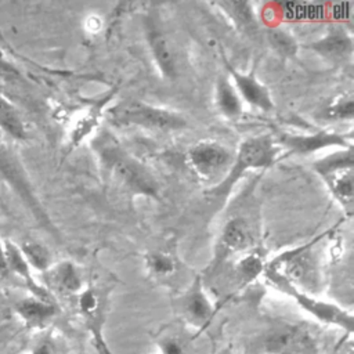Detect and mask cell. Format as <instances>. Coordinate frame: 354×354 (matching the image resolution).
Returning a JSON list of instances; mask_svg holds the SVG:
<instances>
[{"label":"cell","instance_id":"cell-1","mask_svg":"<svg viewBox=\"0 0 354 354\" xmlns=\"http://www.w3.org/2000/svg\"><path fill=\"white\" fill-rule=\"evenodd\" d=\"M109 119L118 126H141L155 130H178L185 120L167 109L156 108L141 101H124L109 109Z\"/></svg>","mask_w":354,"mask_h":354},{"label":"cell","instance_id":"cell-2","mask_svg":"<svg viewBox=\"0 0 354 354\" xmlns=\"http://www.w3.org/2000/svg\"><path fill=\"white\" fill-rule=\"evenodd\" d=\"M104 144L105 145L101 148V158L115 176L131 191L156 198L158 184L152 176L140 163L124 155L118 147L111 145V142Z\"/></svg>","mask_w":354,"mask_h":354},{"label":"cell","instance_id":"cell-3","mask_svg":"<svg viewBox=\"0 0 354 354\" xmlns=\"http://www.w3.org/2000/svg\"><path fill=\"white\" fill-rule=\"evenodd\" d=\"M278 148L275 147L270 136H257L248 138L239 147L236 160L228 174V177L214 189V194H225L234 183L241 177L248 169L256 167H268L272 165L277 156Z\"/></svg>","mask_w":354,"mask_h":354},{"label":"cell","instance_id":"cell-4","mask_svg":"<svg viewBox=\"0 0 354 354\" xmlns=\"http://www.w3.org/2000/svg\"><path fill=\"white\" fill-rule=\"evenodd\" d=\"M268 354H317L313 335L301 326H283L274 330L264 343Z\"/></svg>","mask_w":354,"mask_h":354},{"label":"cell","instance_id":"cell-5","mask_svg":"<svg viewBox=\"0 0 354 354\" xmlns=\"http://www.w3.org/2000/svg\"><path fill=\"white\" fill-rule=\"evenodd\" d=\"M275 285H278V288H281L286 293L292 295L296 299L297 304H300L306 311H308L317 319L328 322V324H333V325L344 329L347 333L353 332V315L350 313L344 311L343 308H340L332 303L313 299L308 295L303 293L301 290L295 289L286 283L278 282Z\"/></svg>","mask_w":354,"mask_h":354},{"label":"cell","instance_id":"cell-6","mask_svg":"<svg viewBox=\"0 0 354 354\" xmlns=\"http://www.w3.org/2000/svg\"><path fill=\"white\" fill-rule=\"evenodd\" d=\"M231 160L230 152L216 142H199L188 151V162L196 174L209 178L218 174Z\"/></svg>","mask_w":354,"mask_h":354},{"label":"cell","instance_id":"cell-7","mask_svg":"<svg viewBox=\"0 0 354 354\" xmlns=\"http://www.w3.org/2000/svg\"><path fill=\"white\" fill-rule=\"evenodd\" d=\"M180 311L185 321H188L194 326H203L210 321L213 315V307L203 290L201 289L199 282H196L185 293V296L181 297Z\"/></svg>","mask_w":354,"mask_h":354},{"label":"cell","instance_id":"cell-8","mask_svg":"<svg viewBox=\"0 0 354 354\" xmlns=\"http://www.w3.org/2000/svg\"><path fill=\"white\" fill-rule=\"evenodd\" d=\"M250 242V231L246 220L236 217L230 220L220 236L218 243V253H217V261L223 260L231 253L243 250Z\"/></svg>","mask_w":354,"mask_h":354},{"label":"cell","instance_id":"cell-9","mask_svg":"<svg viewBox=\"0 0 354 354\" xmlns=\"http://www.w3.org/2000/svg\"><path fill=\"white\" fill-rule=\"evenodd\" d=\"M3 248H4V257H6V263H7V267H8V271L10 274L11 272H15L18 274L21 278H24L25 283L28 285V288L30 289L32 295L40 300H44V301H50V295L48 292L39 286L35 279L32 278L30 275V270H29V264L26 261V259L24 257L22 252L19 250V248H17L14 243L6 241L3 242Z\"/></svg>","mask_w":354,"mask_h":354},{"label":"cell","instance_id":"cell-10","mask_svg":"<svg viewBox=\"0 0 354 354\" xmlns=\"http://www.w3.org/2000/svg\"><path fill=\"white\" fill-rule=\"evenodd\" d=\"M282 141L297 153L314 152L330 145H346L343 136L333 131H318L311 136H283Z\"/></svg>","mask_w":354,"mask_h":354},{"label":"cell","instance_id":"cell-11","mask_svg":"<svg viewBox=\"0 0 354 354\" xmlns=\"http://www.w3.org/2000/svg\"><path fill=\"white\" fill-rule=\"evenodd\" d=\"M149 48L152 51V55L163 73V76L173 79L177 73V65H176V57L173 53V48L167 40V37L156 28L149 26L147 32Z\"/></svg>","mask_w":354,"mask_h":354},{"label":"cell","instance_id":"cell-12","mask_svg":"<svg viewBox=\"0 0 354 354\" xmlns=\"http://www.w3.org/2000/svg\"><path fill=\"white\" fill-rule=\"evenodd\" d=\"M15 311L30 328H41L55 315L53 303L40 300L35 296L17 301Z\"/></svg>","mask_w":354,"mask_h":354},{"label":"cell","instance_id":"cell-13","mask_svg":"<svg viewBox=\"0 0 354 354\" xmlns=\"http://www.w3.org/2000/svg\"><path fill=\"white\" fill-rule=\"evenodd\" d=\"M231 75L235 80L238 90L241 91V94L245 97V100L249 104L256 105L264 111H267L272 106L271 98H270L266 87L261 86L253 76L243 75L236 71H231Z\"/></svg>","mask_w":354,"mask_h":354},{"label":"cell","instance_id":"cell-14","mask_svg":"<svg viewBox=\"0 0 354 354\" xmlns=\"http://www.w3.org/2000/svg\"><path fill=\"white\" fill-rule=\"evenodd\" d=\"M333 191L335 196L347 207L350 209L353 205L354 198V187H353V171L351 167H342L326 171L322 174Z\"/></svg>","mask_w":354,"mask_h":354},{"label":"cell","instance_id":"cell-15","mask_svg":"<svg viewBox=\"0 0 354 354\" xmlns=\"http://www.w3.org/2000/svg\"><path fill=\"white\" fill-rule=\"evenodd\" d=\"M313 48L328 57H342L351 50V39L343 30L335 29L319 41L313 43Z\"/></svg>","mask_w":354,"mask_h":354},{"label":"cell","instance_id":"cell-16","mask_svg":"<svg viewBox=\"0 0 354 354\" xmlns=\"http://www.w3.org/2000/svg\"><path fill=\"white\" fill-rule=\"evenodd\" d=\"M50 282L61 292L73 293L82 286L77 270L72 263H61L50 271Z\"/></svg>","mask_w":354,"mask_h":354},{"label":"cell","instance_id":"cell-17","mask_svg":"<svg viewBox=\"0 0 354 354\" xmlns=\"http://www.w3.org/2000/svg\"><path fill=\"white\" fill-rule=\"evenodd\" d=\"M0 129L17 140L25 138L26 136L25 126L19 113L11 105V102L1 95H0Z\"/></svg>","mask_w":354,"mask_h":354},{"label":"cell","instance_id":"cell-18","mask_svg":"<svg viewBox=\"0 0 354 354\" xmlns=\"http://www.w3.org/2000/svg\"><path fill=\"white\" fill-rule=\"evenodd\" d=\"M217 104L221 112L227 116H236L241 113V101L234 87L227 79H220L217 84Z\"/></svg>","mask_w":354,"mask_h":354},{"label":"cell","instance_id":"cell-19","mask_svg":"<svg viewBox=\"0 0 354 354\" xmlns=\"http://www.w3.org/2000/svg\"><path fill=\"white\" fill-rule=\"evenodd\" d=\"M26 259L28 264L33 266L37 270H47L50 266V253L48 250L37 242H25L19 249Z\"/></svg>","mask_w":354,"mask_h":354},{"label":"cell","instance_id":"cell-20","mask_svg":"<svg viewBox=\"0 0 354 354\" xmlns=\"http://www.w3.org/2000/svg\"><path fill=\"white\" fill-rule=\"evenodd\" d=\"M148 268L158 277H166L174 272L176 261L165 252H153L147 256Z\"/></svg>","mask_w":354,"mask_h":354},{"label":"cell","instance_id":"cell-21","mask_svg":"<svg viewBox=\"0 0 354 354\" xmlns=\"http://www.w3.org/2000/svg\"><path fill=\"white\" fill-rule=\"evenodd\" d=\"M236 271L242 282H250L264 271V264L259 254L250 253L239 261Z\"/></svg>","mask_w":354,"mask_h":354},{"label":"cell","instance_id":"cell-22","mask_svg":"<svg viewBox=\"0 0 354 354\" xmlns=\"http://www.w3.org/2000/svg\"><path fill=\"white\" fill-rule=\"evenodd\" d=\"M270 43L283 55H293L296 51V43L292 36L281 29H275L270 33Z\"/></svg>","mask_w":354,"mask_h":354},{"label":"cell","instance_id":"cell-23","mask_svg":"<svg viewBox=\"0 0 354 354\" xmlns=\"http://www.w3.org/2000/svg\"><path fill=\"white\" fill-rule=\"evenodd\" d=\"M224 7L228 8L231 15H234V19L236 24L242 25L243 28H249L253 25V14L250 10V6L248 3H223Z\"/></svg>","mask_w":354,"mask_h":354},{"label":"cell","instance_id":"cell-24","mask_svg":"<svg viewBox=\"0 0 354 354\" xmlns=\"http://www.w3.org/2000/svg\"><path fill=\"white\" fill-rule=\"evenodd\" d=\"M353 109H354V102L351 97L343 98L337 101L335 105H332L326 113L330 118H339V119H350L353 116Z\"/></svg>","mask_w":354,"mask_h":354},{"label":"cell","instance_id":"cell-25","mask_svg":"<svg viewBox=\"0 0 354 354\" xmlns=\"http://www.w3.org/2000/svg\"><path fill=\"white\" fill-rule=\"evenodd\" d=\"M160 354H187L185 343L176 336H169L159 343Z\"/></svg>","mask_w":354,"mask_h":354},{"label":"cell","instance_id":"cell-26","mask_svg":"<svg viewBox=\"0 0 354 354\" xmlns=\"http://www.w3.org/2000/svg\"><path fill=\"white\" fill-rule=\"evenodd\" d=\"M30 354H62L59 344L50 336L39 340L32 348Z\"/></svg>","mask_w":354,"mask_h":354},{"label":"cell","instance_id":"cell-27","mask_svg":"<svg viewBox=\"0 0 354 354\" xmlns=\"http://www.w3.org/2000/svg\"><path fill=\"white\" fill-rule=\"evenodd\" d=\"M10 275L6 257H4V248H3V241L0 239V278H7Z\"/></svg>","mask_w":354,"mask_h":354},{"label":"cell","instance_id":"cell-28","mask_svg":"<svg viewBox=\"0 0 354 354\" xmlns=\"http://www.w3.org/2000/svg\"><path fill=\"white\" fill-rule=\"evenodd\" d=\"M218 354H232V351L230 348H223L218 351Z\"/></svg>","mask_w":354,"mask_h":354}]
</instances>
